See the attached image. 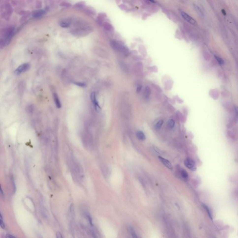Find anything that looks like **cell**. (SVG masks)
<instances>
[{"instance_id": "obj_1", "label": "cell", "mask_w": 238, "mask_h": 238, "mask_svg": "<svg viewBox=\"0 0 238 238\" xmlns=\"http://www.w3.org/2000/svg\"><path fill=\"white\" fill-rule=\"evenodd\" d=\"M93 30L94 29L91 26L84 25L71 29L70 32L76 37H83L91 33Z\"/></svg>"}, {"instance_id": "obj_2", "label": "cell", "mask_w": 238, "mask_h": 238, "mask_svg": "<svg viewBox=\"0 0 238 238\" xmlns=\"http://www.w3.org/2000/svg\"><path fill=\"white\" fill-rule=\"evenodd\" d=\"M110 44L113 49L118 52L126 54L128 52V49L126 47L117 41H112L110 42Z\"/></svg>"}, {"instance_id": "obj_3", "label": "cell", "mask_w": 238, "mask_h": 238, "mask_svg": "<svg viewBox=\"0 0 238 238\" xmlns=\"http://www.w3.org/2000/svg\"><path fill=\"white\" fill-rule=\"evenodd\" d=\"M30 67V65L29 63H24L17 68L14 72L15 74L16 75H20L21 74L29 70Z\"/></svg>"}, {"instance_id": "obj_4", "label": "cell", "mask_w": 238, "mask_h": 238, "mask_svg": "<svg viewBox=\"0 0 238 238\" xmlns=\"http://www.w3.org/2000/svg\"><path fill=\"white\" fill-rule=\"evenodd\" d=\"M184 164L186 167H188V169L192 171H195L196 169V165L194 161L192 159L190 158H188L185 160Z\"/></svg>"}, {"instance_id": "obj_5", "label": "cell", "mask_w": 238, "mask_h": 238, "mask_svg": "<svg viewBox=\"0 0 238 238\" xmlns=\"http://www.w3.org/2000/svg\"><path fill=\"white\" fill-rule=\"evenodd\" d=\"M91 100L93 104L94 105L95 108L97 112H100L101 110L100 107L98 104V102L96 99V94L95 92H92L90 95Z\"/></svg>"}, {"instance_id": "obj_6", "label": "cell", "mask_w": 238, "mask_h": 238, "mask_svg": "<svg viewBox=\"0 0 238 238\" xmlns=\"http://www.w3.org/2000/svg\"><path fill=\"white\" fill-rule=\"evenodd\" d=\"M181 15L182 17L184 18L186 21H187L189 23L192 24V25H196L197 23L196 21L193 19L192 17L189 16L188 14L184 12H181Z\"/></svg>"}, {"instance_id": "obj_7", "label": "cell", "mask_w": 238, "mask_h": 238, "mask_svg": "<svg viewBox=\"0 0 238 238\" xmlns=\"http://www.w3.org/2000/svg\"><path fill=\"white\" fill-rule=\"evenodd\" d=\"M159 160L163 163V165L165 166L166 167L170 169H173V166L172 165L171 163L168 160H167V159H165L161 156H159Z\"/></svg>"}, {"instance_id": "obj_8", "label": "cell", "mask_w": 238, "mask_h": 238, "mask_svg": "<svg viewBox=\"0 0 238 238\" xmlns=\"http://www.w3.org/2000/svg\"><path fill=\"white\" fill-rule=\"evenodd\" d=\"M53 97H54V103L56 106V107L58 109H60L61 108L62 105L61 103V101L59 99L58 96L56 93H53Z\"/></svg>"}, {"instance_id": "obj_9", "label": "cell", "mask_w": 238, "mask_h": 238, "mask_svg": "<svg viewBox=\"0 0 238 238\" xmlns=\"http://www.w3.org/2000/svg\"><path fill=\"white\" fill-rule=\"evenodd\" d=\"M151 91L150 88L148 86H146L145 88L144 92V97L145 99L147 100L149 98L150 96Z\"/></svg>"}, {"instance_id": "obj_10", "label": "cell", "mask_w": 238, "mask_h": 238, "mask_svg": "<svg viewBox=\"0 0 238 238\" xmlns=\"http://www.w3.org/2000/svg\"><path fill=\"white\" fill-rule=\"evenodd\" d=\"M45 11L43 10H38L33 13V16L34 18H39L45 14Z\"/></svg>"}, {"instance_id": "obj_11", "label": "cell", "mask_w": 238, "mask_h": 238, "mask_svg": "<svg viewBox=\"0 0 238 238\" xmlns=\"http://www.w3.org/2000/svg\"><path fill=\"white\" fill-rule=\"evenodd\" d=\"M71 24V21L70 20H65V21H61L60 22V25L61 27L63 28H68Z\"/></svg>"}, {"instance_id": "obj_12", "label": "cell", "mask_w": 238, "mask_h": 238, "mask_svg": "<svg viewBox=\"0 0 238 238\" xmlns=\"http://www.w3.org/2000/svg\"><path fill=\"white\" fill-rule=\"evenodd\" d=\"M69 216L71 218V220H74L75 217V213L74 207L73 204H71L69 208Z\"/></svg>"}, {"instance_id": "obj_13", "label": "cell", "mask_w": 238, "mask_h": 238, "mask_svg": "<svg viewBox=\"0 0 238 238\" xmlns=\"http://www.w3.org/2000/svg\"><path fill=\"white\" fill-rule=\"evenodd\" d=\"M136 135L139 140L141 141H144L146 139V136L141 131H138L136 133Z\"/></svg>"}, {"instance_id": "obj_14", "label": "cell", "mask_w": 238, "mask_h": 238, "mask_svg": "<svg viewBox=\"0 0 238 238\" xmlns=\"http://www.w3.org/2000/svg\"><path fill=\"white\" fill-rule=\"evenodd\" d=\"M119 64H120V66L121 67V69L123 71H124V72H126V73L127 72L128 67L127 66V65L125 63H123L122 61H120V63H119Z\"/></svg>"}, {"instance_id": "obj_15", "label": "cell", "mask_w": 238, "mask_h": 238, "mask_svg": "<svg viewBox=\"0 0 238 238\" xmlns=\"http://www.w3.org/2000/svg\"><path fill=\"white\" fill-rule=\"evenodd\" d=\"M194 7L195 10L198 13V14L200 16H204V14L202 12L201 9L200 8V7H199L198 5H195V4L194 5Z\"/></svg>"}, {"instance_id": "obj_16", "label": "cell", "mask_w": 238, "mask_h": 238, "mask_svg": "<svg viewBox=\"0 0 238 238\" xmlns=\"http://www.w3.org/2000/svg\"><path fill=\"white\" fill-rule=\"evenodd\" d=\"M181 175L184 179H187L188 177V173L184 169H182L181 171Z\"/></svg>"}, {"instance_id": "obj_17", "label": "cell", "mask_w": 238, "mask_h": 238, "mask_svg": "<svg viewBox=\"0 0 238 238\" xmlns=\"http://www.w3.org/2000/svg\"><path fill=\"white\" fill-rule=\"evenodd\" d=\"M163 123H164V121L162 120H159L156 124V125L155 126V128L156 129L158 130L159 129L161 126L163 125Z\"/></svg>"}, {"instance_id": "obj_18", "label": "cell", "mask_w": 238, "mask_h": 238, "mask_svg": "<svg viewBox=\"0 0 238 238\" xmlns=\"http://www.w3.org/2000/svg\"><path fill=\"white\" fill-rule=\"evenodd\" d=\"M60 6H61V7H66V8H69V7H70L72 6V4L69 2H63L62 3H61V4H60Z\"/></svg>"}, {"instance_id": "obj_19", "label": "cell", "mask_w": 238, "mask_h": 238, "mask_svg": "<svg viewBox=\"0 0 238 238\" xmlns=\"http://www.w3.org/2000/svg\"><path fill=\"white\" fill-rule=\"evenodd\" d=\"M168 125L170 128H173L175 126V122L174 121V120H173V119L169 120V121H168Z\"/></svg>"}, {"instance_id": "obj_20", "label": "cell", "mask_w": 238, "mask_h": 238, "mask_svg": "<svg viewBox=\"0 0 238 238\" xmlns=\"http://www.w3.org/2000/svg\"><path fill=\"white\" fill-rule=\"evenodd\" d=\"M203 206L204 207V208L206 209V211L207 213H208V215L209 216V217H210L211 219H212V214H211V213L209 210V208L207 206H206V205H205V204H203Z\"/></svg>"}, {"instance_id": "obj_21", "label": "cell", "mask_w": 238, "mask_h": 238, "mask_svg": "<svg viewBox=\"0 0 238 238\" xmlns=\"http://www.w3.org/2000/svg\"><path fill=\"white\" fill-rule=\"evenodd\" d=\"M74 84L79 86V87H82V88H84L86 86V84L85 83H83V82H74Z\"/></svg>"}, {"instance_id": "obj_22", "label": "cell", "mask_w": 238, "mask_h": 238, "mask_svg": "<svg viewBox=\"0 0 238 238\" xmlns=\"http://www.w3.org/2000/svg\"><path fill=\"white\" fill-rule=\"evenodd\" d=\"M130 232V233H131V234L132 235V236L133 237V238H137V235L136 234L135 231H134V229L133 228H131L130 227L129 229Z\"/></svg>"}, {"instance_id": "obj_23", "label": "cell", "mask_w": 238, "mask_h": 238, "mask_svg": "<svg viewBox=\"0 0 238 238\" xmlns=\"http://www.w3.org/2000/svg\"><path fill=\"white\" fill-rule=\"evenodd\" d=\"M0 225L2 229H4L5 228V226L4 222H3V221H2V214H1V213H0Z\"/></svg>"}, {"instance_id": "obj_24", "label": "cell", "mask_w": 238, "mask_h": 238, "mask_svg": "<svg viewBox=\"0 0 238 238\" xmlns=\"http://www.w3.org/2000/svg\"><path fill=\"white\" fill-rule=\"evenodd\" d=\"M149 70L153 72H158V68L156 66H152V67H148Z\"/></svg>"}, {"instance_id": "obj_25", "label": "cell", "mask_w": 238, "mask_h": 238, "mask_svg": "<svg viewBox=\"0 0 238 238\" xmlns=\"http://www.w3.org/2000/svg\"><path fill=\"white\" fill-rule=\"evenodd\" d=\"M215 59H217V60L218 61V62H219V63L221 64H222L223 63H224V61H223V60L221 58L219 57H218L217 56H215Z\"/></svg>"}, {"instance_id": "obj_26", "label": "cell", "mask_w": 238, "mask_h": 238, "mask_svg": "<svg viewBox=\"0 0 238 238\" xmlns=\"http://www.w3.org/2000/svg\"><path fill=\"white\" fill-rule=\"evenodd\" d=\"M42 2L40 0H37L36 1V7L37 8H40L41 7H42Z\"/></svg>"}, {"instance_id": "obj_27", "label": "cell", "mask_w": 238, "mask_h": 238, "mask_svg": "<svg viewBox=\"0 0 238 238\" xmlns=\"http://www.w3.org/2000/svg\"><path fill=\"white\" fill-rule=\"evenodd\" d=\"M133 59L135 61H141V60H142V57L141 56H137V55L134 56L133 57Z\"/></svg>"}, {"instance_id": "obj_28", "label": "cell", "mask_w": 238, "mask_h": 238, "mask_svg": "<svg viewBox=\"0 0 238 238\" xmlns=\"http://www.w3.org/2000/svg\"><path fill=\"white\" fill-rule=\"evenodd\" d=\"M104 28L106 30H109L110 29V28H111V26L109 25L108 23H104Z\"/></svg>"}, {"instance_id": "obj_29", "label": "cell", "mask_w": 238, "mask_h": 238, "mask_svg": "<svg viewBox=\"0 0 238 238\" xmlns=\"http://www.w3.org/2000/svg\"><path fill=\"white\" fill-rule=\"evenodd\" d=\"M86 11L88 13H90L91 14H93V15L94 14V10H93V9H92V8H87L86 9Z\"/></svg>"}, {"instance_id": "obj_30", "label": "cell", "mask_w": 238, "mask_h": 238, "mask_svg": "<svg viewBox=\"0 0 238 238\" xmlns=\"http://www.w3.org/2000/svg\"><path fill=\"white\" fill-rule=\"evenodd\" d=\"M142 89V86H141V85H139V86H137V89H136V92H137V93H140V92H141V91Z\"/></svg>"}, {"instance_id": "obj_31", "label": "cell", "mask_w": 238, "mask_h": 238, "mask_svg": "<svg viewBox=\"0 0 238 238\" xmlns=\"http://www.w3.org/2000/svg\"><path fill=\"white\" fill-rule=\"evenodd\" d=\"M154 87H155V88H155L156 89V90H157V91H158V92H161V91H162V90H161V88H159V86H157V85H155V86H154Z\"/></svg>"}, {"instance_id": "obj_32", "label": "cell", "mask_w": 238, "mask_h": 238, "mask_svg": "<svg viewBox=\"0 0 238 238\" xmlns=\"http://www.w3.org/2000/svg\"><path fill=\"white\" fill-rule=\"evenodd\" d=\"M75 6L77 8H82L84 6V4L82 3H77L75 5Z\"/></svg>"}, {"instance_id": "obj_33", "label": "cell", "mask_w": 238, "mask_h": 238, "mask_svg": "<svg viewBox=\"0 0 238 238\" xmlns=\"http://www.w3.org/2000/svg\"><path fill=\"white\" fill-rule=\"evenodd\" d=\"M56 237L58 238H63V236L60 232H57L56 234Z\"/></svg>"}, {"instance_id": "obj_34", "label": "cell", "mask_w": 238, "mask_h": 238, "mask_svg": "<svg viewBox=\"0 0 238 238\" xmlns=\"http://www.w3.org/2000/svg\"><path fill=\"white\" fill-rule=\"evenodd\" d=\"M6 237H7V238H15V236L11 235L10 234H6Z\"/></svg>"}, {"instance_id": "obj_35", "label": "cell", "mask_w": 238, "mask_h": 238, "mask_svg": "<svg viewBox=\"0 0 238 238\" xmlns=\"http://www.w3.org/2000/svg\"><path fill=\"white\" fill-rule=\"evenodd\" d=\"M0 193H1V195H3V196L4 195V193H3V191H2V188H1H1H0Z\"/></svg>"}, {"instance_id": "obj_36", "label": "cell", "mask_w": 238, "mask_h": 238, "mask_svg": "<svg viewBox=\"0 0 238 238\" xmlns=\"http://www.w3.org/2000/svg\"><path fill=\"white\" fill-rule=\"evenodd\" d=\"M149 0L150 1L152 2H153V3H155V0Z\"/></svg>"}]
</instances>
